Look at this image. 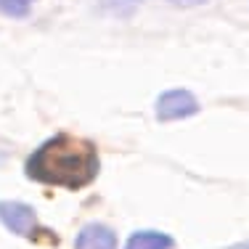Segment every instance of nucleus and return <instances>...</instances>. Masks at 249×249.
<instances>
[{"label":"nucleus","mask_w":249,"mask_h":249,"mask_svg":"<svg viewBox=\"0 0 249 249\" xmlns=\"http://www.w3.org/2000/svg\"><path fill=\"white\" fill-rule=\"evenodd\" d=\"M98 170L101 159L96 143L88 138H77L72 133H56L29 154L24 164L29 180L69 188V191L90 186L98 178Z\"/></svg>","instance_id":"nucleus-1"},{"label":"nucleus","mask_w":249,"mask_h":249,"mask_svg":"<svg viewBox=\"0 0 249 249\" xmlns=\"http://www.w3.org/2000/svg\"><path fill=\"white\" fill-rule=\"evenodd\" d=\"M157 120L159 122H178L186 120V117H194L199 111V101L191 90L186 88H173V90H164L162 96L157 98Z\"/></svg>","instance_id":"nucleus-2"},{"label":"nucleus","mask_w":249,"mask_h":249,"mask_svg":"<svg viewBox=\"0 0 249 249\" xmlns=\"http://www.w3.org/2000/svg\"><path fill=\"white\" fill-rule=\"evenodd\" d=\"M0 223L11 233L24 239H35V231H37V215L24 201H0Z\"/></svg>","instance_id":"nucleus-3"},{"label":"nucleus","mask_w":249,"mask_h":249,"mask_svg":"<svg viewBox=\"0 0 249 249\" xmlns=\"http://www.w3.org/2000/svg\"><path fill=\"white\" fill-rule=\"evenodd\" d=\"M74 249H117V236L101 223H90L77 233Z\"/></svg>","instance_id":"nucleus-4"},{"label":"nucleus","mask_w":249,"mask_h":249,"mask_svg":"<svg viewBox=\"0 0 249 249\" xmlns=\"http://www.w3.org/2000/svg\"><path fill=\"white\" fill-rule=\"evenodd\" d=\"M173 236L162 233V231H138L127 239L124 249H173Z\"/></svg>","instance_id":"nucleus-5"},{"label":"nucleus","mask_w":249,"mask_h":249,"mask_svg":"<svg viewBox=\"0 0 249 249\" xmlns=\"http://www.w3.org/2000/svg\"><path fill=\"white\" fill-rule=\"evenodd\" d=\"M141 3H143V0H101V8L111 16L127 19V16H133L135 11L141 8Z\"/></svg>","instance_id":"nucleus-6"},{"label":"nucleus","mask_w":249,"mask_h":249,"mask_svg":"<svg viewBox=\"0 0 249 249\" xmlns=\"http://www.w3.org/2000/svg\"><path fill=\"white\" fill-rule=\"evenodd\" d=\"M0 14L11 16V19H24L29 16V5L21 0H0Z\"/></svg>","instance_id":"nucleus-7"},{"label":"nucleus","mask_w":249,"mask_h":249,"mask_svg":"<svg viewBox=\"0 0 249 249\" xmlns=\"http://www.w3.org/2000/svg\"><path fill=\"white\" fill-rule=\"evenodd\" d=\"M173 5H183V8H194V5H201L207 3V0H170Z\"/></svg>","instance_id":"nucleus-8"},{"label":"nucleus","mask_w":249,"mask_h":249,"mask_svg":"<svg viewBox=\"0 0 249 249\" xmlns=\"http://www.w3.org/2000/svg\"><path fill=\"white\" fill-rule=\"evenodd\" d=\"M233 249H249V244H239V247H233Z\"/></svg>","instance_id":"nucleus-9"},{"label":"nucleus","mask_w":249,"mask_h":249,"mask_svg":"<svg viewBox=\"0 0 249 249\" xmlns=\"http://www.w3.org/2000/svg\"><path fill=\"white\" fill-rule=\"evenodd\" d=\"M21 3H27V5H29V3H32V0H21Z\"/></svg>","instance_id":"nucleus-10"}]
</instances>
